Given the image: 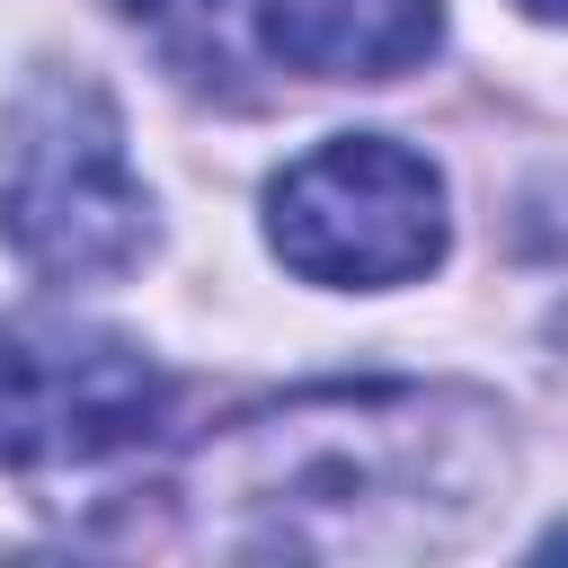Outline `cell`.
Returning <instances> with one entry per match:
<instances>
[{"label":"cell","instance_id":"8992f818","mask_svg":"<svg viewBox=\"0 0 568 568\" xmlns=\"http://www.w3.org/2000/svg\"><path fill=\"white\" fill-rule=\"evenodd\" d=\"M524 9H532V18H568V0H524Z\"/></svg>","mask_w":568,"mask_h":568},{"label":"cell","instance_id":"7a4b0ae2","mask_svg":"<svg viewBox=\"0 0 568 568\" xmlns=\"http://www.w3.org/2000/svg\"><path fill=\"white\" fill-rule=\"evenodd\" d=\"M0 231L44 284H115L151 248V195L98 80L44 71L0 133Z\"/></svg>","mask_w":568,"mask_h":568},{"label":"cell","instance_id":"6da1fadb","mask_svg":"<svg viewBox=\"0 0 568 568\" xmlns=\"http://www.w3.org/2000/svg\"><path fill=\"white\" fill-rule=\"evenodd\" d=\"M488 497V408L453 390H311L204 462V515L248 550H417Z\"/></svg>","mask_w":568,"mask_h":568},{"label":"cell","instance_id":"277c9868","mask_svg":"<svg viewBox=\"0 0 568 568\" xmlns=\"http://www.w3.org/2000/svg\"><path fill=\"white\" fill-rule=\"evenodd\" d=\"M257 36L302 80H399L435 53V0H257Z\"/></svg>","mask_w":568,"mask_h":568},{"label":"cell","instance_id":"3957f363","mask_svg":"<svg viewBox=\"0 0 568 568\" xmlns=\"http://www.w3.org/2000/svg\"><path fill=\"white\" fill-rule=\"evenodd\" d=\"M266 240L302 284L390 293L444 257V178L390 133H337L266 186Z\"/></svg>","mask_w":568,"mask_h":568},{"label":"cell","instance_id":"5b68a950","mask_svg":"<svg viewBox=\"0 0 568 568\" xmlns=\"http://www.w3.org/2000/svg\"><path fill=\"white\" fill-rule=\"evenodd\" d=\"M71 408H80V346L44 364L36 346H18L0 328V453L9 462H62Z\"/></svg>","mask_w":568,"mask_h":568}]
</instances>
